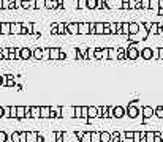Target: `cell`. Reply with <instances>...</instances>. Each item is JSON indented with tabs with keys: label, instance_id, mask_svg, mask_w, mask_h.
I'll use <instances>...</instances> for the list:
<instances>
[{
	"label": "cell",
	"instance_id": "44",
	"mask_svg": "<svg viewBox=\"0 0 163 142\" xmlns=\"http://www.w3.org/2000/svg\"><path fill=\"white\" fill-rule=\"evenodd\" d=\"M5 109V117H10V106H3Z\"/></svg>",
	"mask_w": 163,
	"mask_h": 142
},
{
	"label": "cell",
	"instance_id": "51",
	"mask_svg": "<svg viewBox=\"0 0 163 142\" xmlns=\"http://www.w3.org/2000/svg\"><path fill=\"white\" fill-rule=\"evenodd\" d=\"M30 8L35 10V0H30Z\"/></svg>",
	"mask_w": 163,
	"mask_h": 142
},
{
	"label": "cell",
	"instance_id": "6",
	"mask_svg": "<svg viewBox=\"0 0 163 142\" xmlns=\"http://www.w3.org/2000/svg\"><path fill=\"white\" fill-rule=\"evenodd\" d=\"M90 26L92 24H89V22H79V35H89Z\"/></svg>",
	"mask_w": 163,
	"mask_h": 142
},
{
	"label": "cell",
	"instance_id": "46",
	"mask_svg": "<svg viewBox=\"0 0 163 142\" xmlns=\"http://www.w3.org/2000/svg\"><path fill=\"white\" fill-rule=\"evenodd\" d=\"M2 117H5V109H3V106H0V118Z\"/></svg>",
	"mask_w": 163,
	"mask_h": 142
},
{
	"label": "cell",
	"instance_id": "40",
	"mask_svg": "<svg viewBox=\"0 0 163 142\" xmlns=\"http://www.w3.org/2000/svg\"><path fill=\"white\" fill-rule=\"evenodd\" d=\"M144 115H146V117L152 115V109H151V107H144Z\"/></svg>",
	"mask_w": 163,
	"mask_h": 142
},
{
	"label": "cell",
	"instance_id": "34",
	"mask_svg": "<svg viewBox=\"0 0 163 142\" xmlns=\"http://www.w3.org/2000/svg\"><path fill=\"white\" fill-rule=\"evenodd\" d=\"M8 140V134L5 131H0V142H7Z\"/></svg>",
	"mask_w": 163,
	"mask_h": 142
},
{
	"label": "cell",
	"instance_id": "1",
	"mask_svg": "<svg viewBox=\"0 0 163 142\" xmlns=\"http://www.w3.org/2000/svg\"><path fill=\"white\" fill-rule=\"evenodd\" d=\"M68 35H79V22H68Z\"/></svg>",
	"mask_w": 163,
	"mask_h": 142
},
{
	"label": "cell",
	"instance_id": "32",
	"mask_svg": "<svg viewBox=\"0 0 163 142\" xmlns=\"http://www.w3.org/2000/svg\"><path fill=\"white\" fill-rule=\"evenodd\" d=\"M128 115H130V117H136V115H138V109H135L133 106H130V107H128Z\"/></svg>",
	"mask_w": 163,
	"mask_h": 142
},
{
	"label": "cell",
	"instance_id": "19",
	"mask_svg": "<svg viewBox=\"0 0 163 142\" xmlns=\"http://www.w3.org/2000/svg\"><path fill=\"white\" fill-rule=\"evenodd\" d=\"M111 140V134H108V133H100V142H109Z\"/></svg>",
	"mask_w": 163,
	"mask_h": 142
},
{
	"label": "cell",
	"instance_id": "52",
	"mask_svg": "<svg viewBox=\"0 0 163 142\" xmlns=\"http://www.w3.org/2000/svg\"><path fill=\"white\" fill-rule=\"evenodd\" d=\"M139 140H141V139H139V134L136 133V134H135V142H139Z\"/></svg>",
	"mask_w": 163,
	"mask_h": 142
},
{
	"label": "cell",
	"instance_id": "12",
	"mask_svg": "<svg viewBox=\"0 0 163 142\" xmlns=\"http://www.w3.org/2000/svg\"><path fill=\"white\" fill-rule=\"evenodd\" d=\"M44 57V49L43 47H35L33 49V59L35 60H41Z\"/></svg>",
	"mask_w": 163,
	"mask_h": 142
},
{
	"label": "cell",
	"instance_id": "4",
	"mask_svg": "<svg viewBox=\"0 0 163 142\" xmlns=\"http://www.w3.org/2000/svg\"><path fill=\"white\" fill-rule=\"evenodd\" d=\"M33 29H35L33 22H26L24 27H22V33L21 35H33Z\"/></svg>",
	"mask_w": 163,
	"mask_h": 142
},
{
	"label": "cell",
	"instance_id": "53",
	"mask_svg": "<svg viewBox=\"0 0 163 142\" xmlns=\"http://www.w3.org/2000/svg\"><path fill=\"white\" fill-rule=\"evenodd\" d=\"M2 85H3V76L0 74V87H2Z\"/></svg>",
	"mask_w": 163,
	"mask_h": 142
},
{
	"label": "cell",
	"instance_id": "55",
	"mask_svg": "<svg viewBox=\"0 0 163 142\" xmlns=\"http://www.w3.org/2000/svg\"><path fill=\"white\" fill-rule=\"evenodd\" d=\"M0 24H2V22H0Z\"/></svg>",
	"mask_w": 163,
	"mask_h": 142
},
{
	"label": "cell",
	"instance_id": "47",
	"mask_svg": "<svg viewBox=\"0 0 163 142\" xmlns=\"http://www.w3.org/2000/svg\"><path fill=\"white\" fill-rule=\"evenodd\" d=\"M63 59H67V54L62 51V52H60V57H59V60H63Z\"/></svg>",
	"mask_w": 163,
	"mask_h": 142
},
{
	"label": "cell",
	"instance_id": "20",
	"mask_svg": "<svg viewBox=\"0 0 163 142\" xmlns=\"http://www.w3.org/2000/svg\"><path fill=\"white\" fill-rule=\"evenodd\" d=\"M103 32H105V24L97 22L95 24V33H103Z\"/></svg>",
	"mask_w": 163,
	"mask_h": 142
},
{
	"label": "cell",
	"instance_id": "13",
	"mask_svg": "<svg viewBox=\"0 0 163 142\" xmlns=\"http://www.w3.org/2000/svg\"><path fill=\"white\" fill-rule=\"evenodd\" d=\"M68 22H59V26H57V30H59V35H68Z\"/></svg>",
	"mask_w": 163,
	"mask_h": 142
},
{
	"label": "cell",
	"instance_id": "21",
	"mask_svg": "<svg viewBox=\"0 0 163 142\" xmlns=\"http://www.w3.org/2000/svg\"><path fill=\"white\" fill-rule=\"evenodd\" d=\"M17 117V106H10V118Z\"/></svg>",
	"mask_w": 163,
	"mask_h": 142
},
{
	"label": "cell",
	"instance_id": "35",
	"mask_svg": "<svg viewBox=\"0 0 163 142\" xmlns=\"http://www.w3.org/2000/svg\"><path fill=\"white\" fill-rule=\"evenodd\" d=\"M75 136H76V139H78V140H82V139H84V136H86V133H82V131H75Z\"/></svg>",
	"mask_w": 163,
	"mask_h": 142
},
{
	"label": "cell",
	"instance_id": "41",
	"mask_svg": "<svg viewBox=\"0 0 163 142\" xmlns=\"http://www.w3.org/2000/svg\"><path fill=\"white\" fill-rule=\"evenodd\" d=\"M3 10H10V0H3Z\"/></svg>",
	"mask_w": 163,
	"mask_h": 142
},
{
	"label": "cell",
	"instance_id": "8",
	"mask_svg": "<svg viewBox=\"0 0 163 142\" xmlns=\"http://www.w3.org/2000/svg\"><path fill=\"white\" fill-rule=\"evenodd\" d=\"M32 118H41V106H29Z\"/></svg>",
	"mask_w": 163,
	"mask_h": 142
},
{
	"label": "cell",
	"instance_id": "36",
	"mask_svg": "<svg viewBox=\"0 0 163 142\" xmlns=\"http://www.w3.org/2000/svg\"><path fill=\"white\" fill-rule=\"evenodd\" d=\"M75 59H78V60H79V59H84L82 54H81V49H78V47L75 49Z\"/></svg>",
	"mask_w": 163,
	"mask_h": 142
},
{
	"label": "cell",
	"instance_id": "23",
	"mask_svg": "<svg viewBox=\"0 0 163 142\" xmlns=\"http://www.w3.org/2000/svg\"><path fill=\"white\" fill-rule=\"evenodd\" d=\"M57 26H59V22H52V24H51V35H59Z\"/></svg>",
	"mask_w": 163,
	"mask_h": 142
},
{
	"label": "cell",
	"instance_id": "33",
	"mask_svg": "<svg viewBox=\"0 0 163 142\" xmlns=\"http://www.w3.org/2000/svg\"><path fill=\"white\" fill-rule=\"evenodd\" d=\"M81 118H89V107H82V112H81Z\"/></svg>",
	"mask_w": 163,
	"mask_h": 142
},
{
	"label": "cell",
	"instance_id": "54",
	"mask_svg": "<svg viewBox=\"0 0 163 142\" xmlns=\"http://www.w3.org/2000/svg\"><path fill=\"white\" fill-rule=\"evenodd\" d=\"M0 10H3V0H0Z\"/></svg>",
	"mask_w": 163,
	"mask_h": 142
},
{
	"label": "cell",
	"instance_id": "38",
	"mask_svg": "<svg viewBox=\"0 0 163 142\" xmlns=\"http://www.w3.org/2000/svg\"><path fill=\"white\" fill-rule=\"evenodd\" d=\"M111 140H112V142H121V137H119V134H117V133H116V134H112V136H111Z\"/></svg>",
	"mask_w": 163,
	"mask_h": 142
},
{
	"label": "cell",
	"instance_id": "45",
	"mask_svg": "<svg viewBox=\"0 0 163 142\" xmlns=\"http://www.w3.org/2000/svg\"><path fill=\"white\" fill-rule=\"evenodd\" d=\"M37 142H44V137L38 133V136H37Z\"/></svg>",
	"mask_w": 163,
	"mask_h": 142
},
{
	"label": "cell",
	"instance_id": "25",
	"mask_svg": "<svg viewBox=\"0 0 163 142\" xmlns=\"http://www.w3.org/2000/svg\"><path fill=\"white\" fill-rule=\"evenodd\" d=\"M67 134L65 133H62V131H57V137H56V142H65V137Z\"/></svg>",
	"mask_w": 163,
	"mask_h": 142
},
{
	"label": "cell",
	"instance_id": "15",
	"mask_svg": "<svg viewBox=\"0 0 163 142\" xmlns=\"http://www.w3.org/2000/svg\"><path fill=\"white\" fill-rule=\"evenodd\" d=\"M75 7H76L78 10L87 8V0H75Z\"/></svg>",
	"mask_w": 163,
	"mask_h": 142
},
{
	"label": "cell",
	"instance_id": "3",
	"mask_svg": "<svg viewBox=\"0 0 163 142\" xmlns=\"http://www.w3.org/2000/svg\"><path fill=\"white\" fill-rule=\"evenodd\" d=\"M22 27H24L22 22H11V35H21Z\"/></svg>",
	"mask_w": 163,
	"mask_h": 142
},
{
	"label": "cell",
	"instance_id": "16",
	"mask_svg": "<svg viewBox=\"0 0 163 142\" xmlns=\"http://www.w3.org/2000/svg\"><path fill=\"white\" fill-rule=\"evenodd\" d=\"M94 117H98V107L90 106L89 107V118H94Z\"/></svg>",
	"mask_w": 163,
	"mask_h": 142
},
{
	"label": "cell",
	"instance_id": "48",
	"mask_svg": "<svg viewBox=\"0 0 163 142\" xmlns=\"http://www.w3.org/2000/svg\"><path fill=\"white\" fill-rule=\"evenodd\" d=\"M57 2H59V10H62L63 8V0H57Z\"/></svg>",
	"mask_w": 163,
	"mask_h": 142
},
{
	"label": "cell",
	"instance_id": "22",
	"mask_svg": "<svg viewBox=\"0 0 163 142\" xmlns=\"http://www.w3.org/2000/svg\"><path fill=\"white\" fill-rule=\"evenodd\" d=\"M81 112H82V107H79V106H75L73 107V117L81 118Z\"/></svg>",
	"mask_w": 163,
	"mask_h": 142
},
{
	"label": "cell",
	"instance_id": "42",
	"mask_svg": "<svg viewBox=\"0 0 163 142\" xmlns=\"http://www.w3.org/2000/svg\"><path fill=\"white\" fill-rule=\"evenodd\" d=\"M94 57V49H87V59H92Z\"/></svg>",
	"mask_w": 163,
	"mask_h": 142
},
{
	"label": "cell",
	"instance_id": "50",
	"mask_svg": "<svg viewBox=\"0 0 163 142\" xmlns=\"http://www.w3.org/2000/svg\"><path fill=\"white\" fill-rule=\"evenodd\" d=\"M157 115H158V117H163V109H158V111H157Z\"/></svg>",
	"mask_w": 163,
	"mask_h": 142
},
{
	"label": "cell",
	"instance_id": "49",
	"mask_svg": "<svg viewBox=\"0 0 163 142\" xmlns=\"http://www.w3.org/2000/svg\"><path fill=\"white\" fill-rule=\"evenodd\" d=\"M138 29H136V26H135V24H131V27H130V32H136Z\"/></svg>",
	"mask_w": 163,
	"mask_h": 142
},
{
	"label": "cell",
	"instance_id": "2",
	"mask_svg": "<svg viewBox=\"0 0 163 142\" xmlns=\"http://www.w3.org/2000/svg\"><path fill=\"white\" fill-rule=\"evenodd\" d=\"M33 57V49L29 47H21V60H29Z\"/></svg>",
	"mask_w": 163,
	"mask_h": 142
},
{
	"label": "cell",
	"instance_id": "26",
	"mask_svg": "<svg viewBox=\"0 0 163 142\" xmlns=\"http://www.w3.org/2000/svg\"><path fill=\"white\" fill-rule=\"evenodd\" d=\"M87 8H89V10L97 8V0H87Z\"/></svg>",
	"mask_w": 163,
	"mask_h": 142
},
{
	"label": "cell",
	"instance_id": "14",
	"mask_svg": "<svg viewBox=\"0 0 163 142\" xmlns=\"http://www.w3.org/2000/svg\"><path fill=\"white\" fill-rule=\"evenodd\" d=\"M41 118H51V107L41 106Z\"/></svg>",
	"mask_w": 163,
	"mask_h": 142
},
{
	"label": "cell",
	"instance_id": "9",
	"mask_svg": "<svg viewBox=\"0 0 163 142\" xmlns=\"http://www.w3.org/2000/svg\"><path fill=\"white\" fill-rule=\"evenodd\" d=\"M44 8L46 10H59L57 0H44Z\"/></svg>",
	"mask_w": 163,
	"mask_h": 142
},
{
	"label": "cell",
	"instance_id": "27",
	"mask_svg": "<svg viewBox=\"0 0 163 142\" xmlns=\"http://www.w3.org/2000/svg\"><path fill=\"white\" fill-rule=\"evenodd\" d=\"M21 8L29 10L30 8V0H21Z\"/></svg>",
	"mask_w": 163,
	"mask_h": 142
},
{
	"label": "cell",
	"instance_id": "30",
	"mask_svg": "<svg viewBox=\"0 0 163 142\" xmlns=\"http://www.w3.org/2000/svg\"><path fill=\"white\" fill-rule=\"evenodd\" d=\"M2 54H3V59H10V47H2Z\"/></svg>",
	"mask_w": 163,
	"mask_h": 142
},
{
	"label": "cell",
	"instance_id": "11",
	"mask_svg": "<svg viewBox=\"0 0 163 142\" xmlns=\"http://www.w3.org/2000/svg\"><path fill=\"white\" fill-rule=\"evenodd\" d=\"M27 117V107L26 106H17V120H24Z\"/></svg>",
	"mask_w": 163,
	"mask_h": 142
},
{
	"label": "cell",
	"instance_id": "39",
	"mask_svg": "<svg viewBox=\"0 0 163 142\" xmlns=\"http://www.w3.org/2000/svg\"><path fill=\"white\" fill-rule=\"evenodd\" d=\"M128 51H130V52H128V57H130V59H135V57H136V49H128Z\"/></svg>",
	"mask_w": 163,
	"mask_h": 142
},
{
	"label": "cell",
	"instance_id": "7",
	"mask_svg": "<svg viewBox=\"0 0 163 142\" xmlns=\"http://www.w3.org/2000/svg\"><path fill=\"white\" fill-rule=\"evenodd\" d=\"M60 52H62L60 47H49V59L51 60H59Z\"/></svg>",
	"mask_w": 163,
	"mask_h": 142
},
{
	"label": "cell",
	"instance_id": "24",
	"mask_svg": "<svg viewBox=\"0 0 163 142\" xmlns=\"http://www.w3.org/2000/svg\"><path fill=\"white\" fill-rule=\"evenodd\" d=\"M90 142H100V133H92L90 134Z\"/></svg>",
	"mask_w": 163,
	"mask_h": 142
},
{
	"label": "cell",
	"instance_id": "10",
	"mask_svg": "<svg viewBox=\"0 0 163 142\" xmlns=\"http://www.w3.org/2000/svg\"><path fill=\"white\" fill-rule=\"evenodd\" d=\"M63 117V112H62V107L57 106V107H51V118H62Z\"/></svg>",
	"mask_w": 163,
	"mask_h": 142
},
{
	"label": "cell",
	"instance_id": "29",
	"mask_svg": "<svg viewBox=\"0 0 163 142\" xmlns=\"http://www.w3.org/2000/svg\"><path fill=\"white\" fill-rule=\"evenodd\" d=\"M44 8V0H35V10Z\"/></svg>",
	"mask_w": 163,
	"mask_h": 142
},
{
	"label": "cell",
	"instance_id": "18",
	"mask_svg": "<svg viewBox=\"0 0 163 142\" xmlns=\"http://www.w3.org/2000/svg\"><path fill=\"white\" fill-rule=\"evenodd\" d=\"M21 7V0H10V10H17Z\"/></svg>",
	"mask_w": 163,
	"mask_h": 142
},
{
	"label": "cell",
	"instance_id": "43",
	"mask_svg": "<svg viewBox=\"0 0 163 142\" xmlns=\"http://www.w3.org/2000/svg\"><path fill=\"white\" fill-rule=\"evenodd\" d=\"M143 55H144L146 59H149V57H151V51H149V49H144V52H143Z\"/></svg>",
	"mask_w": 163,
	"mask_h": 142
},
{
	"label": "cell",
	"instance_id": "17",
	"mask_svg": "<svg viewBox=\"0 0 163 142\" xmlns=\"http://www.w3.org/2000/svg\"><path fill=\"white\" fill-rule=\"evenodd\" d=\"M10 140H11V142H21V133H19V131H14V133L10 136Z\"/></svg>",
	"mask_w": 163,
	"mask_h": 142
},
{
	"label": "cell",
	"instance_id": "37",
	"mask_svg": "<svg viewBox=\"0 0 163 142\" xmlns=\"http://www.w3.org/2000/svg\"><path fill=\"white\" fill-rule=\"evenodd\" d=\"M21 142H27V131H21Z\"/></svg>",
	"mask_w": 163,
	"mask_h": 142
},
{
	"label": "cell",
	"instance_id": "28",
	"mask_svg": "<svg viewBox=\"0 0 163 142\" xmlns=\"http://www.w3.org/2000/svg\"><path fill=\"white\" fill-rule=\"evenodd\" d=\"M112 115H114V117H122V115H124V109H122V107H116Z\"/></svg>",
	"mask_w": 163,
	"mask_h": 142
},
{
	"label": "cell",
	"instance_id": "5",
	"mask_svg": "<svg viewBox=\"0 0 163 142\" xmlns=\"http://www.w3.org/2000/svg\"><path fill=\"white\" fill-rule=\"evenodd\" d=\"M0 35H11V22L0 24Z\"/></svg>",
	"mask_w": 163,
	"mask_h": 142
},
{
	"label": "cell",
	"instance_id": "31",
	"mask_svg": "<svg viewBox=\"0 0 163 142\" xmlns=\"http://www.w3.org/2000/svg\"><path fill=\"white\" fill-rule=\"evenodd\" d=\"M3 87H16L14 79H7V81H5V84H3Z\"/></svg>",
	"mask_w": 163,
	"mask_h": 142
}]
</instances>
